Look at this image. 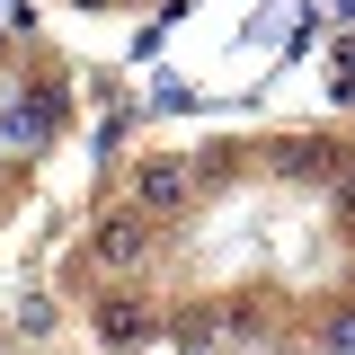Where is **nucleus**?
Here are the masks:
<instances>
[{"label":"nucleus","mask_w":355,"mask_h":355,"mask_svg":"<svg viewBox=\"0 0 355 355\" xmlns=\"http://www.w3.org/2000/svg\"><path fill=\"white\" fill-rule=\"evenodd\" d=\"M80 266L98 284H107V275H142V266H151V222L142 214H98L89 240H80Z\"/></svg>","instance_id":"f257e3e1"},{"label":"nucleus","mask_w":355,"mask_h":355,"mask_svg":"<svg viewBox=\"0 0 355 355\" xmlns=\"http://www.w3.org/2000/svg\"><path fill=\"white\" fill-rule=\"evenodd\" d=\"M196 196H205L196 160H142V169H133V205H142V214H187Z\"/></svg>","instance_id":"f03ea898"},{"label":"nucleus","mask_w":355,"mask_h":355,"mask_svg":"<svg viewBox=\"0 0 355 355\" xmlns=\"http://www.w3.org/2000/svg\"><path fill=\"white\" fill-rule=\"evenodd\" d=\"M89 329H98V347H142L151 329H160V311L151 302H133V293H98V311H89Z\"/></svg>","instance_id":"7ed1b4c3"},{"label":"nucleus","mask_w":355,"mask_h":355,"mask_svg":"<svg viewBox=\"0 0 355 355\" xmlns=\"http://www.w3.org/2000/svg\"><path fill=\"white\" fill-rule=\"evenodd\" d=\"M266 169H275V178H293V187H329L338 151H329L320 133H284V142H266Z\"/></svg>","instance_id":"20e7f679"},{"label":"nucleus","mask_w":355,"mask_h":355,"mask_svg":"<svg viewBox=\"0 0 355 355\" xmlns=\"http://www.w3.org/2000/svg\"><path fill=\"white\" fill-rule=\"evenodd\" d=\"M0 133H9V142H53V133H62V98H53V89H18V98L0 107Z\"/></svg>","instance_id":"39448f33"},{"label":"nucleus","mask_w":355,"mask_h":355,"mask_svg":"<svg viewBox=\"0 0 355 355\" xmlns=\"http://www.w3.org/2000/svg\"><path fill=\"white\" fill-rule=\"evenodd\" d=\"M196 107H205V89H196V80H178V71H160V80H151V107H142V116H196Z\"/></svg>","instance_id":"423d86ee"},{"label":"nucleus","mask_w":355,"mask_h":355,"mask_svg":"<svg viewBox=\"0 0 355 355\" xmlns=\"http://www.w3.org/2000/svg\"><path fill=\"white\" fill-rule=\"evenodd\" d=\"M9 329H18V338H53V329H62V320H53V293H18Z\"/></svg>","instance_id":"0eeeda50"},{"label":"nucleus","mask_w":355,"mask_h":355,"mask_svg":"<svg viewBox=\"0 0 355 355\" xmlns=\"http://www.w3.org/2000/svg\"><path fill=\"white\" fill-rule=\"evenodd\" d=\"M169 329H178V347H196V338H214V329H231V320H222L214 302H196V311H178Z\"/></svg>","instance_id":"6e6552de"},{"label":"nucleus","mask_w":355,"mask_h":355,"mask_svg":"<svg viewBox=\"0 0 355 355\" xmlns=\"http://www.w3.org/2000/svg\"><path fill=\"white\" fill-rule=\"evenodd\" d=\"M320 347H329V355H355V311H338V320L320 329Z\"/></svg>","instance_id":"1a4fd4ad"},{"label":"nucleus","mask_w":355,"mask_h":355,"mask_svg":"<svg viewBox=\"0 0 355 355\" xmlns=\"http://www.w3.org/2000/svg\"><path fill=\"white\" fill-rule=\"evenodd\" d=\"M329 187H338V214L355 222V160H338V178H329Z\"/></svg>","instance_id":"9d476101"},{"label":"nucleus","mask_w":355,"mask_h":355,"mask_svg":"<svg viewBox=\"0 0 355 355\" xmlns=\"http://www.w3.org/2000/svg\"><path fill=\"white\" fill-rule=\"evenodd\" d=\"M329 9H347V18H355V0H329Z\"/></svg>","instance_id":"9b49d317"},{"label":"nucleus","mask_w":355,"mask_h":355,"mask_svg":"<svg viewBox=\"0 0 355 355\" xmlns=\"http://www.w3.org/2000/svg\"><path fill=\"white\" fill-rule=\"evenodd\" d=\"M80 9H98V0H80Z\"/></svg>","instance_id":"f8f14e48"}]
</instances>
